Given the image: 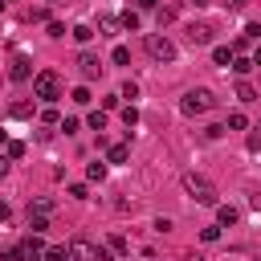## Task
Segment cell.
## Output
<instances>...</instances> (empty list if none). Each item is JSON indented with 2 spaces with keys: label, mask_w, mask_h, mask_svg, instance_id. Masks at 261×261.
<instances>
[{
  "label": "cell",
  "mask_w": 261,
  "mask_h": 261,
  "mask_svg": "<svg viewBox=\"0 0 261 261\" xmlns=\"http://www.w3.org/2000/svg\"><path fill=\"white\" fill-rule=\"evenodd\" d=\"M61 77L53 73V69H41V73H33V98H41L45 106H53L57 98H61Z\"/></svg>",
  "instance_id": "1"
},
{
  "label": "cell",
  "mask_w": 261,
  "mask_h": 261,
  "mask_svg": "<svg viewBox=\"0 0 261 261\" xmlns=\"http://www.w3.org/2000/svg\"><path fill=\"white\" fill-rule=\"evenodd\" d=\"M184 192H188L196 204H216V184H212L208 175H200V171H188V175H184Z\"/></svg>",
  "instance_id": "2"
},
{
  "label": "cell",
  "mask_w": 261,
  "mask_h": 261,
  "mask_svg": "<svg viewBox=\"0 0 261 261\" xmlns=\"http://www.w3.org/2000/svg\"><path fill=\"white\" fill-rule=\"evenodd\" d=\"M212 106H216V98H212V90H204V86H200V90H188V94L179 98V110H184L188 118H196V114H208Z\"/></svg>",
  "instance_id": "3"
},
{
  "label": "cell",
  "mask_w": 261,
  "mask_h": 261,
  "mask_svg": "<svg viewBox=\"0 0 261 261\" xmlns=\"http://www.w3.org/2000/svg\"><path fill=\"white\" fill-rule=\"evenodd\" d=\"M69 261H110L106 245H94L90 237H73L69 241Z\"/></svg>",
  "instance_id": "4"
},
{
  "label": "cell",
  "mask_w": 261,
  "mask_h": 261,
  "mask_svg": "<svg viewBox=\"0 0 261 261\" xmlns=\"http://www.w3.org/2000/svg\"><path fill=\"white\" fill-rule=\"evenodd\" d=\"M143 45H147V57H151V61H159V65L175 61V45H171L163 33H147V41H143Z\"/></svg>",
  "instance_id": "5"
},
{
  "label": "cell",
  "mask_w": 261,
  "mask_h": 261,
  "mask_svg": "<svg viewBox=\"0 0 261 261\" xmlns=\"http://www.w3.org/2000/svg\"><path fill=\"white\" fill-rule=\"evenodd\" d=\"M45 257V245H41V237L33 232V237H24L20 245H16V261H41Z\"/></svg>",
  "instance_id": "6"
},
{
  "label": "cell",
  "mask_w": 261,
  "mask_h": 261,
  "mask_svg": "<svg viewBox=\"0 0 261 261\" xmlns=\"http://www.w3.org/2000/svg\"><path fill=\"white\" fill-rule=\"evenodd\" d=\"M77 69H82V77H86V82H94V77L102 73V61H98V53L82 49V53H77Z\"/></svg>",
  "instance_id": "7"
},
{
  "label": "cell",
  "mask_w": 261,
  "mask_h": 261,
  "mask_svg": "<svg viewBox=\"0 0 261 261\" xmlns=\"http://www.w3.org/2000/svg\"><path fill=\"white\" fill-rule=\"evenodd\" d=\"M8 77H12V82H29V77H33V61H29V57H16V61L8 65Z\"/></svg>",
  "instance_id": "8"
},
{
  "label": "cell",
  "mask_w": 261,
  "mask_h": 261,
  "mask_svg": "<svg viewBox=\"0 0 261 261\" xmlns=\"http://www.w3.org/2000/svg\"><path fill=\"white\" fill-rule=\"evenodd\" d=\"M188 41L192 45H212V24H188Z\"/></svg>",
  "instance_id": "9"
},
{
  "label": "cell",
  "mask_w": 261,
  "mask_h": 261,
  "mask_svg": "<svg viewBox=\"0 0 261 261\" xmlns=\"http://www.w3.org/2000/svg\"><path fill=\"white\" fill-rule=\"evenodd\" d=\"M126 159H130V147L126 143H110L106 147V163H126Z\"/></svg>",
  "instance_id": "10"
},
{
  "label": "cell",
  "mask_w": 261,
  "mask_h": 261,
  "mask_svg": "<svg viewBox=\"0 0 261 261\" xmlns=\"http://www.w3.org/2000/svg\"><path fill=\"white\" fill-rule=\"evenodd\" d=\"M106 167H110L106 159H94V163H86V179H90V184H102V179H106Z\"/></svg>",
  "instance_id": "11"
},
{
  "label": "cell",
  "mask_w": 261,
  "mask_h": 261,
  "mask_svg": "<svg viewBox=\"0 0 261 261\" xmlns=\"http://www.w3.org/2000/svg\"><path fill=\"white\" fill-rule=\"evenodd\" d=\"M232 57H237L232 45H212V61H216V65H232Z\"/></svg>",
  "instance_id": "12"
},
{
  "label": "cell",
  "mask_w": 261,
  "mask_h": 261,
  "mask_svg": "<svg viewBox=\"0 0 261 261\" xmlns=\"http://www.w3.org/2000/svg\"><path fill=\"white\" fill-rule=\"evenodd\" d=\"M118 24H122L126 33H139V12H135V8H126V12H118Z\"/></svg>",
  "instance_id": "13"
},
{
  "label": "cell",
  "mask_w": 261,
  "mask_h": 261,
  "mask_svg": "<svg viewBox=\"0 0 261 261\" xmlns=\"http://www.w3.org/2000/svg\"><path fill=\"white\" fill-rule=\"evenodd\" d=\"M216 224H237V208L232 204H216Z\"/></svg>",
  "instance_id": "14"
},
{
  "label": "cell",
  "mask_w": 261,
  "mask_h": 261,
  "mask_svg": "<svg viewBox=\"0 0 261 261\" xmlns=\"http://www.w3.org/2000/svg\"><path fill=\"white\" fill-rule=\"evenodd\" d=\"M237 98H241V102H257V90H253V82H245V77H241V82H237Z\"/></svg>",
  "instance_id": "15"
},
{
  "label": "cell",
  "mask_w": 261,
  "mask_h": 261,
  "mask_svg": "<svg viewBox=\"0 0 261 261\" xmlns=\"http://www.w3.org/2000/svg\"><path fill=\"white\" fill-rule=\"evenodd\" d=\"M41 261H69V245H53V249H45Z\"/></svg>",
  "instance_id": "16"
},
{
  "label": "cell",
  "mask_w": 261,
  "mask_h": 261,
  "mask_svg": "<svg viewBox=\"0 0 261 261\" xmlns=\"http://www.w3.org/2000/svg\"><path fill=\"white\" fill-rule=\"evenodd\" d=\"M155 20H159V29H167V24L175 20V8H171V4H163V8H155Z\"/></svg>",
  "instance_id": "17"
},
{
  "label": "cell",
  "mask_w": 261,
  "mask_h": 261,
  "mask_svg": "<svg viewBox=\"0 0 261 261\" xmlns=\"http://www.w3.org/2000/svg\"><path fill=\"white\" fill-rule=\"evenodd\" d=\"M98 29H102V37H114V33H118V16H110V12H106V16L98 20Z\"/></svg>",
  "instance_id": "18"
},
{
  "label": "cell",
  "mask_w": 261,
  "mask_h": 261,
  "mask_svg": "<svg viewBox=\"0 0 261 261\" xmlns=\"http://www.w3.org/2000/svg\"><path fill=\"white\" fill-rule=\"evenodd\" d=\"M8 114H12V118H33V102H12Z\"/></svg>",
  "instance_id": "19"
},
{
  "label": "cell",
  "mask_w": 261,
  "mask_h": 261,
  "mask_svg": "<svg viewBox=\"0 0 261 261\" xmlns=\"http://www.w3.org/2000/svg\"><path fill=\"white\" fill-rule=\"evenodd\" d=\"M86 122H90V130H98V135H102V130H106V110H90V118H86Z\"/></svg>",
  "instance_id": "20"
},
{
  "label": "cell",
  "mask_w": 261,
  "mask_h": 261,
  "mask_svg": "<svg viewBox=\"0 0 261 261\" xmlns=\"http://www.w3.org/2000/svg\"><path fill=\"white\" fill-rule=\"evenodd\" d=\"M245 126H249V118H245L241 110H232V114H228V122H224V130H245Z\"/></svg>",
  "instance_id": "21"
},
{
  "label": "cell",
  "mask_w": 261,
  "mask_h": 261,
  "mask_svg": "<svg viewBox=\"0 0 261 261\" xmlns=\"http://www.w3.org/2000/svg\"><path fill=\"white\" fill-rule=\"evenodd\" d=\"M29 228H33L37 237H41V232L49 228V216H41V212H29Z\"/></svg>",
  "instance_id": "22"
},
{
  "label": "cell",
  "mask_w": 261,
  "mask_h": 261,
  "mask_svg": "<svg viewBox=\"0 0 261 261\" xmlns=\"http://www.w3.org/2000/svg\"><path fill=\"white\" fill-rule=\"evenodd\" d=\"M69 33H73V41H77V45H86V41L94 37V29H90V24H73Z\"/></svg>",
  "instance_id": "23"
},
{
  "label": "cell",
  "mask_w": 261,
  "mask_h": 261,
  "mask_svg": "<svg viewBox=\"0 0 261 261\" xmlns=\"http://www.w3.org/2000/svg\"><path fill=\"white\" fill-rule=\"evenodd\" d=\"M29 212H41V216H49V212H53V200H49V196H37Z\"/></svg>",
  "instance_id": "24"
},
{
  "label": "cell",
  "mask_w": 261,
  "mask_h": 261,
  "mask_svg": "<svg viewBox=\"0 0 261 261\" xmlns=\"http://www.w3.org/2000/svg\"><path fill=\"white\" fill-rule=\"evenodd\" d=\"M110 57H114V65H130V49H126V45H114Z\"/></svg>",
  "instance_id": "25"
},
{
  "label": "cell",
  "mask_w": 261,
  "mask_h": 261,
  "mask_svg": "<svg viewBox=\"0 0 261 261\" xmlns=\"http://www.w3.org/2000/svg\"><path fill=\"white\" fill-rule=\"evenodd\" d=\"M232 69H237V73L245 77V73L253 69V57H241V53H237V57H232Z\"/></svg>",
  "instance_id": "26"
},
{
  "label": "cell",
  "mask_w": 261,
  "mask_h": 261,
  "mask_svg": "<svg viewBox=\"0 0 261 261\" xmlns=\"http://www.w3.org/2000/svg\"><path fill=\"white\" fill-rule=\"evenodd\" d=\"M135 122H139V110H135V102H130V106H122V126L130 130Z\"/></svg>",
  "instance_id": "27"
},
{
  "label": "cell",
  "mask_w": 261,
  "mask_h": 261,
  "mask_svg": "<svg viewBox=\"0 0 261 261\" xmlns=\"http://www.w3.org/2000/svg\"><path fill=\"white\" fill-rule=\"evenodd\" d=\"M69 98H73V102H77V106H90V102H94V98H90V90H86V86H77V90H73V94H69Z\"/></svg>",
  "instance_id": "28"
},
{
  "label": "cell",
  "mask_w": 261,
  "mask_h": 261,
  "mask_svg": "<svg viewBox=\"0 0 261 261\" xmlns=\"http://www.w3.org/2000/svg\"><path fill=\"white\" fill-rule=\"evenodd\" d=\"M200 241H208V245H212V241H220V224H208V228H200Z\"/></svg>",
  "instance_id": "29"
},
{
  "label": "cell",
  "mask_w": 261,
  "mask_h": 261,
  "mask_svg": "<svg viewBox=\"0 0 261 261\" xmlns=\"http://www.w3.org/2000/svg\"><path fill=\"white\" fill-rule=\"evenodd\" d=\"M57 126H61V130H65V135H77V126H82V122H77V118H73V114H69V118H61V122H57Z\"/></svg>",
  "instance_id": "30"
},
{
  "label": "cell",
  "mask_w": 261,
  "mask_h": 261,
  "mask_svg": "<svg viewBox=\"0 0 261 261\" xmlns=\"http://www.w3.org/2000/svg\"><path fill=\"white\" fill-rule=\"evenodd\" d=\"M69 196H73V200H90V188H86V184H69Z\"/></svg>",
  "instance_id": "31"
},
{
  "label": "cell",
  "mask_w": 261,
  "mask_h": 261,
  "mask_svg": "<svg viewBox=\"0 0 261 261\" xmlns=\"http://www.w3.org/2000/svg\"><path fill=\"white\" fill-rule=\"evenodd\" d=\"M118 98H130V102H135V98H139V86H135V82H126V86L118 90Z\"/></svg>",
  "instance_id": "32"
},
{
  "label": "cell",
  "mask_w": 261,
  "mask_h": 261,
  "mask_svg": "<svg viewBox=\"0 0 261 261\" xmlns=\"http://www.w3.org/2000/svg\"><path fill=\"white\" fill-rule=\"evenodd\" d=\"M118 106H122L118 94H106V98H102V110H118Z\"/></svg>",
  "instance_id": "33"
},
{
  "label": "cell",
  "mask_w": 261,
  "mask_h": 261,
  "mask_svg": "<svg viewBox=\"0 0 261 261\" xmlns=\"http://www.w3.org/2000/svg\"><path fill=\"white\" fill-rule=\"evenodd\" d=\"M41 122H49V126L61 122V118H57V106H45V110H41Z\"/></svg>",
  "instance_id": "34"
},
{
  "label": "cell",
  "mask_w": 261,
  "mask_h": 261,
  "mask_svg": "<svg viewBox=\"0 0 261 261\" xmlns=\"http://www.w3.org/2000/svg\"><path fill=\"white\" fill-rule=\"evenodd\" d=\"M106 249H114V253H126V241H122V237H118V232H114V237H110V241H106Z\"/></svg>",
  "instance_id": "35"
},
{
  "label": "cell",
  "mask_w": 261,
  "mask_h": 261,
  "mask_svg": "<svg viewBox=\"0 0 261 261\" xmlns=\"http://www.w3.org/2000/svg\"><path fill=\"white\" fill-rule=\"evenodd\" d=\"M245 41H261V24H245Z\"/></svg>",
  "instance_id": "36"
},
{
  "label": "cell",
  "mask_w": 261,
  "mask_h": 261,
  "mask_svg": "<svg viewBox=\"0 0 261 261\" xmlns=\"http://www.w3.org/2000/svg\"><path fill=\"white\" fill-rule=\"evenodd\" d=\"M49 37H65V24L61 20H49Z\"/></svg>",
  "instance_id": "37"
},
{
  "label": "cell",
  "mask_w": 261,
  "mask_h": 261,
  "mask_svg": "<svg viewBox=\"0 0 261 261\" xmlns=\"http://www.w3.org/2000/svg\"><path fill=\"white\" fill-rule=\"evenodd\" d=\"M24 155V143H8V159H20Z\"/></svg>",
  "instance_id": "38"
},
{
  "label": "cell",
  "mask_w": 261,
  "mask_h": 261,
  "mask_svg": "<svg viewBox=\"0 0 261 261\" xmlns=\"http://www.w3.org/2000/svg\"><path fill=\"white\" fill-rule=\"evenodd\" d=\"M0 261H16V245L12 249H0Z\"/></svg>",
  "instance_id": "39"
},
{
  "label": "cell",
  "mask_w": 261,
  "mask_h": 261,
  "mask_svg": "<svg viewBox=\"0 0 261 261\" xmlns=\"http://www.w3.org/2000/svg\"><path fill=\"white\" fill-rule=\"evenodd\" d=\"M8 216H12V208H8V204H4V200H0V224H4V220H8Z\"/></svg>",
  "instance_id": "40"
},
{
  "label": "cell",
  "mask_w": 261,
  "mask_h": 261,
  "mask_svg": "<svg viewBox=\"0 0 261 261\" xmlns=\"http://www.w3.org/2000/svg\"><path fill=\"white\" fill-rule=\"evenodd\" d=\"M135 8H159V0H135Z\"/></svg>",
  "instance_id": "41"
},
{
  "label": "cell",
  "mask_w": 261,
  "mask_h": 261,
  "mask_svg": "<svg viewBox=\"0 0 261 261\" xmlns=\"http://www.w3.org/2000/svg\"><path fill=\"white\" fill-rule=\"evenodd\" d=\"M249 204H253V208L261 212V192H253V196H249Z\"/></svg>",
  "instance_id": "42"
},
{
  "label": "cell",
  "mask_w": 261,
  "mask_h": 261,
  "mask_svg": "<svg viewBox=\"0 0 261 261\" xmlns=\"http://www.w3.org/2000/svg\"><path fill=\"white\" fill-rule=\"evenodd\" d=\"M179 261H204V253H184Z\"/></svg>",
  "instance_id": "43"
},
{
  "label": "cell",
  "mask_w": 261,
  "mask_h": 261,
  "mask_svg": "<svg viewBox=\"0 0 261 261\" xmlns=\"http://www.w3.org/2000/svg\"><path fill=\"white\" fill-rule=\"evenodd\" d=\"M4 175H8V159L0 155V179H4Z\"/></svg>",
  "instance_id": "44"
},
{
  "label": "cell",
  "mask_w": 261,
  "mask_h": 261,
  "mask_svg": "<svg viewBox=\"0 0 261 261\" xmlns=\"http://www.w3.org/2000/svg\"><path fill=\"white\" fill-rule=\"evenodd\" d=\"M224 4H228V8H245L249 0H224Z\"/></svg>",
  "instance_id": "45"
},
{
  "label": "cell",
  "mask_w": 261,
  "mask_h": 261,
  "mask_svg": "<svg viewBox=\"0 0 261 261\" xmlns=\"http://www.w3.org/2000/svg\"><path fill=\"white\" fill-rule=\"evenodd\" d=\"M253 65H261V45H257V53H253Z\"/></svg>",
  "instance_id": "46"
},
{
  "label": "cell",
  "mask_w": 261,
  "mask_h": 261,
  "mask_svg": "<svg viewBox=\"0 0 261 261\" xmlns=\"http://www.w3.org/2000/svg\"><path fill=\"white\" fill-rule=\"evenodd\" d=\"M192 4H196V8H204V4H212V0H192Z\"/></svg>",
  "instance_id": "47"
},
{
  "label": "cell",
  "mask_w": 261,
  "mask_h": 261,
  "mask_svg": "<svg viewBox=\"0 0 261 261\" xmlns=\"http://www.w3.org/2000/svg\"><path fill=\"white\" fill-rule=\"evenodd\" d=\"M4 143H8V135H4V130H0V147H4Z\"/></svg>",
  "instance_id": "48"
},
{
  "label": "cell",
  "mask_w": 261,
  "mask_h": 261,
  "mask_svg": "<svg viewBox=\"0 0 261 261\" xmlns=\"http://www.w3.org/2000/svg\"><path fill=\"white\" fill-rule=\"evenodd\" d=\"M4 4H8V0H0V8H4Z\"/></svg>",
  "instance_id": "49"
},
{
  "label": "cell",
  "mask_w": 261,
  "mask_h": 261,
  "mask_svg": "<svg viewBox=\"0 0 261 261\" xmlns=\"http://www.w3.org/2000/svg\"><path fill=\"white\" fill-rule=\"evenodd\" d=\"M53 4H65V0H53Z\"/></svg>",
  "instance_id": "50"
}]
</instances>
